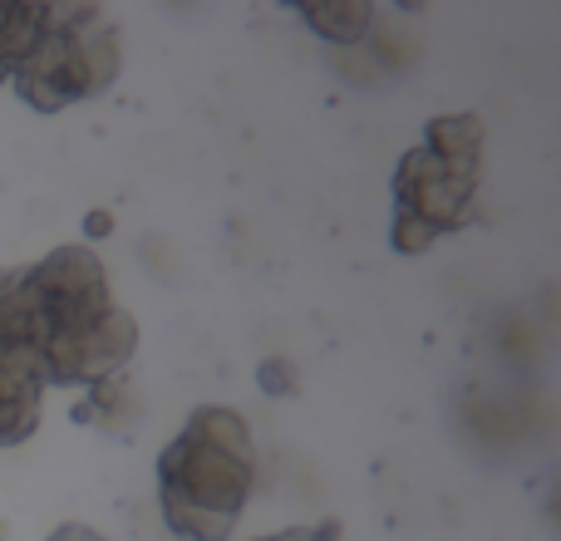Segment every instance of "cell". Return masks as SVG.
<instances>
[{
    "label": "cell",
    "mask_w": 561,
    "mask_h": 541,
    "mask_svg": "<svg viewBox=\"0 0 561 541\" xmlns=\"http://www.w3.org/2000/svg\"><path fill=\"white\" fill-rule=\"evenodd\" d=\"M25 300L45 389H94L124 375L138 349V320L114 300L108 270L89 246H55L30 262Z\"/></svg>",
    "instance_id": "obj_1"
},
{
    "label": "cell",
    "mask_w": 561,
    "mask_h": 541,
    "mask_svg": "<svg viewBox=\"0 0 561 541\" xmlns=\"http://www.w3.org/2000/svg\"><path fill=\"white\" fill-rule=\"evenodd\" d=\"M252 424L227 404L193 408L183 434L158 453V507L168 532L227 541L252 497Z\"/></svg>",
    "instance_id": "obj_2"
},
{
    "label": "cell",
    "mask_w": 561,
    "mask_h": 541,
    "mask_svg": "<svg viewBox=\"0 0 561 541\" xmlns=\"http://www.w3.org/2000/svg\"><path fill=\"white\" fill-rule=\"evenodd\" d=\"M124 49H118L114 20L99 5H49V25L39 45L20 59L10 89L35 114H59L79 99L104 94L118 79Z\"/></svg>",
    "instance_id": "obj_3"
},
{
    "label": "cell",
    "mask_w": 561,
    "mask_h": 541,
    "mask_svg": "<svg viewBox=\"0 0 561 541\" xmlns=\"http://www.w3.org/2000/svg\"><path fill=\"white\" fill-rule=\"evenodd\" d=\"M478 183L483 168L473 163H448V158L428 153L414 143L394 168V227L389 242L399 256H419L448 232H463L478 217Z\"/></svg>",
    "instance_id": "obj_4"
},
{
    "label": "cell",
    "mask_w": 561,
    "mask_h": 541,
    "mask_svg": "<svg viewBox=\"0 0 561 541\" xmlns=\"http://www.w3.org/2000/svg\"><path fill=\"white\" fill-rule=\"evenodd\" d=\"M39 404H45V389H39L25 369L0 359V448H15L35 434Z\"/></svg>",
    "instance_id": "obj_5"
},
{
    "label": "cell",
    "mask_w": 561,
    "mask_h": 541,
    "mask_svg": "<svg viewBox=\"0 0 561 541\" xmlns=\"http://www.w3.org/2000/svg\"><path fill=\"white\" fill-rule=\"evenodd\" d=\"M300 20L330 45H359L375 25V10L365 0H300Z\"/></svg>",
    "instance_id": "obj_6"
},
{
    "label": "cell",
    "mask_w": 561,
    "mask_h": 541,
    "mask_svg": "<svg viewBox=\"0 0 561 541\" xmlns=\"http://www.w3.org/2000/svg\"><path fill=\"white\" fill-rule=\"evenodd\" d=\"M483 138H488V128L478 114H438L424 128L428 153L448 158V163H473V168H483Z\"/></svg>",
    "instance_id": "obj_7"
},
{
    "label": "cell",
    "mask_w": 561,
    "mask_h": 541,
    "mask_svg": "<svg viewBox=\"0 0 561 541\" xmlns=\"http://www.w3.org/2000/svg\"><path fill=\"white\" fill-rule=\"evenodd\" d=\"M49 25V5H0V84L20 69V59L39 45Z\"/></svg>",
    "instance_id": "obj_8"
},
{
    "label": "cell",
    "mask_w": 561,
    "mask_h": 541,
    "mask_svg": "<svg viewBox=\"0 0 561 541\" xmlns=\"http://www.w3.org/2000/svg\"><path fill=\"white\" fill-rule=\"evenodd\" d=\"M124 414H134V384L124 375L89 389V404H75V424H89V428H118Z\"/></svg>",
    "instance_id": "obj_9"
},
{
    "label": "cell",
    "mask_w": 561,
    "mask_h": 541,
    "mask_svg": "<svg viewBox=\"0 0 561 541\" xmlns=\"http://www.w3.org/2000/svg\"><path fill=\"white\" fill-rule=\"evenodd\" d=\"M256 384H262L266 394H286V389H296V375H290L286 359H266V365L256 369Z\"/></svg>",
    "instance_id": "obj_10"
},
{
    "label": "cell",
    "mask_w": 561,
    "mask_h": 541,
    "mask_svg": "<svg viewBox=\"0 0 561 541\" xmlns=\"http://www.w3.org/2000/svg\"><path fill=\"white\" fill-rule=\"evenodd\" d=\"M256 541H340V522H316V527H286V532L256 537Z\"/></svg>",
    "instance_id": "obj_11"
},
{
    "label": "cell",
    "mask_w": 561,
    "mask_h": 541,
    "mask_svg": "<svg viewBox=\"0 0 561 541\" xmlns=\"http://www.w3.org/2000/svg\"><path fill=\"white\" fill-rule=\"evenodd\" d=\"M49 541H104V537L89 532V527H79V522H65V527H55V532H49Z\"/></svg>",
    "instance_id": "obj_12"
},
{
    "label": "cell",
    "mask_w": 561,
    "mask_h": 541,
    "mask_svg": "<svg viewBox=\"0 0 561 541\" xmlns=\"http://www.w3.org/2000/svg\"><path fill=\"white\" fill-rule=\"evenodd\" d=\"M114 232V212H89L84 217V237H108Z\"/></svg>",
    "instance_id": "obj_13"
}]
</instances>
